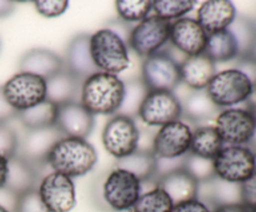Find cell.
Masks as SVG:
<instances>
[{
    "instance_id": "10",
    "label": "cell",
    "mask_w": 256,
    "mask_h": 212,
    "mask_svg": "<svg viewBox=\"0 0 256 212\" xmlns=\"http://www.w3.org/2000/svg\"><path fill=\"white\" fill-rule=\"evenodd\" d=\"M172 22L165 21L156 16H148L138 22L130 32L128 45L136 55L142 59L152 56L160 51L170 39Z\"/></svg>"
},
{
    "instance_id": "29",
    "label": "cell",
    "mask_w": 256,
    "mask_h": 212,
    "mask_svg": "<svg viewBox=\"0 0 256 212\" xmlns=\"http://www.w3.org/2000/svg\"><path fill=\"white\" fill-rule=\"evenodd\" d=\"M58 106L49 100L40 102L36 106L30 107L25 111L18 112L16 119L25 130H35L49 127L56 121Z\"/></svg>"
},
{
    "instance_id": "23",
    "label": "cell",
    "mask_w": 256,
    "mask_h": 212,
    "mask_svg": "<svg viewBox=\"0 0 256 212\" xmlns=\"http://www.w3.org/2000/svg\"><path fill=\"white\" fill-rule=\"evenodd\" d=\"M215 65L205 54L185 57L180 62L182 82L194 91L205 90L216 74Z\"/></svg>"
},
{
    "instance_id": "16",
    "label": "cell",
    "mask_w": 256,
    "mask_h": 212,
    "mask_svg": "<svg viewBox=\"0 0 256 212\" xmlns=\"http://www.w3.org/2000/svg\"><path fill=\"white\" fill-rule=\"evenodd\" d=\"M169 41L186 57L196 56L204 54L208 34L196 19L185 16L172 22Z\"/></svg>"
},
{
    "instance_id": "26",
    "label": "cell",
    "mask_w": 256,
    "mask_h": 212,
    "mask_svg": "<svg viewBox=\"0 0 256 212\" xmlns=\"http://www.w3.org/2000/svg\"><path fill=\"white\" fill-rule=\"evenodd\" d=\"M180 102L182 109V117H185L192 122H200L214 116L216 117L220 112L219 107L208 96L206 90H199V91L192 90L184 101Z\"/></svg>"
},
{
    "instance_id": "5",
    "label": "cell",
    "mask_w": 256,
    "mask_h": 212,
    "mask_svg": "<svg viewBox=\"0 0 256 212\" xmlns=\"http://www.w3.org/2000/svg\"><path fill=\"white\" fill-rule=\"evenodd\" d=\"M215 177L228 184H242L256 171V152L248 146L226 145L212 159Z\"/></svg>"
},
{
    "instance_id": "37",
    "label": "cell",
    "mask_w": 256,
    "mask_h": 212,
    "mask_svg": "<svg viewBox=\"0 0 256 212\" xmlns=\"http://www.w3.org/2000/svg\"><path fill=\"white\" fill-rule=\"evenodd\" d=\"M36 11L44 17H58L64 14L69 7L66 0H38L34 1Z\"/></svg>"
},
{
    "instance_id": "18",
    "label": "cell",
    "mask_w": 256,
    "mask_h": 212,
    "mask_svg": "<svg viewBox=\"0 0 256 212\" xmlns=\"http://www.w3.org/2000/svg\"><path fill=\"white\" fill-rule=\"evenodd\" d=\"M64 69L82 82L99 71L90 54L89 34H79L72 37L68 45Z\"/></svg>"
},
{
    "instance_id": "39",
    "label": "cell",
    "mask_w": 256,
    "mask_h": 212,
    "mask_svg": "<svg viewBox=\"0 0 256 212\" xmlns=\"http://www.w3.org/2000/svg\"><path fill=\"white\" fill-rule=\"evenodd\" d=\"M172 212H212V210L206 202L199 199H194L174 205Z\"/></svg>"
},
{
    "instance_id": "12",
    "label": "cell",
    "mask_w": 256,
    "mask_h": 212,
    "mask_svg": "<svg viewBox=\"0 0 256 212\" xmlns=\"http://www.w3.org/2000/svg\"><path fill=\"white\" fill-rule=\"evenodd\" d=\"M180 99L169 91H149L140 105L138 116L145 125L164 126L182 119Z\"/></svg>"
},
{
    "instance_id": "35",
    "label": "cell",
    "mask_w": 256,
    "mask_h": 212,
    "mask_svg": "<svg viewBox=\"0 0 256 212\" xmlns=\"http://www.w3.org/2000/svg\"><path fill=\"white\" fill-rule=\"evenodd\" d=\"M15 212H50L39 196L36 189L24 192L16 197L14 206Z\"/></svg>"
},
{
    "instance_id": "47",
    "label": "cell",
    "mask_w": 256,
    "mask_h": 212,
    "mask_svg": "<svg viewBox=\"0 0 256 212\" xmlns=\"http://www.w3.org/2000/svg\"><path fill=\"white\" fill-rule=\"evenodd\" d=\"M249 212H256V207H254V209H250Z\"/></svg>"
},
{
    "instance_id": "27",
    "label": "cell",
    "mask_w": 256,
    "mask_h": 212,
    "mask_svg": "<svg viewBox=\"0 0 256 212\" xmlns=\"http://www.w3.org/2000/svg\"><path fill=\"white\" fill-rule=\"evenodd\" d=\"M115 169H122L130 172L142 182L154 180L156 174V157L152 151L136 150L129 156L116 160Z\"/></svg>"
},
{
    "instance_id": "43",
    "label": "cell",
    "mask_w": 256,
    "mask_h": 212,
    "mask_svg": "<svg viewBox=\"0 0 256 212\" xmlns=\"http://www.w3.org/2000/svg\"><path fill=\"white\" fill-rule=\"evenodd\" d=\"M8 160L6 157L0 155V190L4 189L5 184H6L8 177Z\"/></svg>"
},
{
    "instance_id": "22",
    "label": "cell",
    "mask_w": 256,
    "mask_h": 212,
    "mask_svg": "<svg viewBox=\"0 0 256 212\" xmlns=\"http://www.w3.org/2000/svg\"><path fill=\"white\" fill-rule=\"evenodd\" d=\"M155 186L160 187L174 205L198 199L199 195V182L184 169L176 170L156 179Z\"/></svg>"
},
{
    "instance_id": "28",
    "label": "cell",
    "mask_w": 256,
    "mask_h": 212,
    "mask_svg": "<svg viewBox=\"0 0 256 212\" xmlns=\"http://www.w3.org/2000/svg\"><path fill=\"white\" fill-rule=\"evenodd\" d=\"M222 147L224 142L215 126H199L192 131L190 154L202 159L212 160Z\"/></svg>"
},
{
    "instance_id": "13",
    "label": "cell",
    "mask_w": 256,
    "mask_h": 212,
    "mask_svg": "<svg viewBox=\"0 0 256 212\" xmlns=\"http://www.w3.org/2000/svg\"><path fill=\"white\" fill-rule=\"evenodd\" d=\"M36 190L50 212H70L76 205L74 181L59 172L45 175Z\"/></svg>"
},
{
    "instance_id": "38",
    "label": "cell",
    "mask_w": 256,
    "mask_h": 212,
    "mask_svg": "<svg viewBox=\"0 0 256 212\" xmlns=\"http://www.w3.org/2000/svg\"><path fill=\"white\" fill-rule=\"evenodd\" d=\"M240 202L248 209L256 207V171L240 184Z\"/></svg>"
},
{
    "instance_id": "8",
    "label": "cell",
    "mask_w": 256,
    "mask_h": 212,
    "mask_svg": "<svg viewBox=\"0 0 256 212\" xmlns=\"http://www.w3.org/2000/svg\"><path fill=\"white\" fill-rule=\"evenodd\" d=\"M2 87L8 104L16 112L25 111L46 100V81L26 72L12 75Z\"/></svg>"
},
{
    "instance_id": "1",
    "label": "cell",
    "mask_w": 256,
    "mask_h": 212,
    "mask_svg": "<svg viewBox=\"0 0 256 212\" xmlns=\"http://www.w3.org/2000/svg\"><path fill=\"white\" fill-rule=\"evenodd\" d=\"M98 162L96 150L86 139L64 136L48 156L46 164L54 172L74 179L92 171Z\"/></svg>"
},
{
    "instance_id": "42",
    "label": "cell",
    "mask_w": 256,
    "mask_h": 212,
    "mask_svg": "<svg viewBox=\"0 0 256 212\" xmlns=\"http://www.w3.org/2000/svg\"><path fill=\"white\" fill-rule=\"evenodd\" d=\"M250 209L242 204V202H224L219 204L212 212H249Z\"/></svg>"
},
{
    "instance_id": "30",
    "label": "cell",
    "mask_w": 256,
    "mask_h": 212,
    "mask_svg": "<svg viewBox=\"0 0 256 212\" xmlns=\"http://www.w3.org/2000/svg\"><path fill=\"white\" fill-rule=\"evenodd\" d=\"M196 5L194 0H154L152 1V11L154 16L165 21L172 22L185 17Z\"/></svg>"
},
{
    "instance_id": "2",
    "label": "cell",
    "mask_w": 256,
    "mask_h": 212,
    "mask_svg": "<svg viewBox=\"0 0 256 212\" xmlns=\"http://www.w3.org/2000/svg\"><path fill=\"white\" fill-rule=\"evenodd\" d=\"M125 85L118 75L98 71L82 85L80 102L92 115H115L124 99Z\"/></svg>"
},
{
    "instance_id": "46",
    "label": "cell",
    "mask_w": 256,
    "mask_h": 212,
    "mask_svg": "<svg viewBox=\"0 0 256 212\" xmlns=\"http://www.w3.org/2000/svg\"><path fill=\"white\" fill-rule=\"evenodd\" d=\"M0 212H10V211L8 209H5L4 206H2V205H0Z\"/></svg>"
},
{
    "instance_id": "17",
    "label": "cell",
    "mask_w": 256,
    "mask_h": 212,
    "mask_svg": "<svg viewBox=\"0 0 256 212\" xmlns=\"http://www.w3.org/2000/svg\"><path fill=\"white\" fill-rule=\"evenodd\" d=\"M55 126L64 136L86 139L94 129V115L80 101L68 102L58 106Z\"/></svg>"
},
{
    "instance_id": "44",
    "label": "cell",
    "mask_w": 256,
    "mask_h": 212,
    "mask_svg": "<svg viewBox=\"0 0 256 212\" xmlns=\"http://www.w3.org/2000/svg\"><path fill=\"white\" fill-rule=\"evenodd\" d=\"M15 2L10 0H0V17H6L14 11Z\"/></svg>"
},
{
    "instance_id": "34",
    "label": "cell",
    "mask_w": 256,
    "mask_h": 212,
    "mask_svg": "<svg viewBox=\"0 0 256 212\" xmlns=\"http://www.w3.org/2000/svg\"><path fill=\"white\" fill-rule=\"evenodd\" d=\"M184 170L189 172L199 184L209 181L215 177L212 160L202 159V157L195 156L190 152H188L186 159H185Z\"/></svg>"
},
{
    "instance_id": "24",
    "label": "cell",
    "mask_w": 256,
    "mask_h": 212,
    "mask_svg": "<svg viewBox=\"0 0 256 212\" xmlns=\"http://www.w3.org/2000/svg\"><path fill=\"white\" fill-rule=\"evenodd\" d=\"M82 82L72 76L69 71L62 70L59 74L46 80V100L60 106L72 101H80Z\"/></svg>"
},
{
    "instance_id": "20",
    "label": "cell",
    "mask_w": 256,
    "mask_h": 212,
    "mask_svg": "<svg viewBox=\"0 0 256 212\" xmlns=\"http://www.w3.org/2000/svg\"><path fill=\"white\" fill-rule=\"evenodd\" d=\"M38 176L39 166L16 154L8 160V177L4 189L18 197L24 192L36 189Z\"/></svg>"
},
{
    "instance_id": "36",
    "label": "cell",
    "mask_w": 256,
    "mask_h": 212,
    "mask_svg": "<svg viewBox=\"0 0 256 212\" xmlns=\"http://www.w3.org/2000/svg\"><path fill=\"white\" fill-rule=\"evenodd\" d=\"M19 136L16 131L8 124L0 125V155L10 159L16 155L19 149Z\"/></svg>"
},
{
    "instance_id": "4",
    "label": "cell",
    "mask_w": 256,
    "mask_h": 212,
    "mask_svg": "<svg viewBox=\"0 0 256 212\" xmlns=\"http://www.w3.org/2000/svg\"><path fill=\"white\" fill-rule=\"evenodd\" d=\"M205 90L219 109H229L248 101L255 92V86L244 72L234 67L216 72Z\"/></svg>"
},
{
    "instance_id": "21",
    "label": "cell",
    "mask_w": 256,
    "mask_h": 212,
    "mask_svg": "<svg viewBox=\"0 0 256 212\" xmlns=\"http://www.w3.org/2000/svg\"><path fill=\"white\" fill-rule=\"evenodd\" d=\"M19 72L35 75L46 81L64 70V60L54 51L42 47L32 49L19 61Z\"/></svg>"
},
{
    "instance_id": "41",
    "label": "cell",
    "mask_w": 256,
    "mask_h": 212,
    "mask_svg": "<svg viewBox=\"0 0 256 212\" xmlns=\"http://www.w3.org/2000/svg\"><path fill=\"white\" fill-rule=\"evenodd\" d=\"M18 112L8 104L4 94H2V87L0 86V125L8 124L12 119H16Z\"/></svg>"
},
{
    "instance_id": "32",
    "label": "cell",
    "mask_w": 256,
    "mask_h": 212,
    "mask_svg": "<svg viewBox=\"0 0 256 212\" xmlns=\"http://www.w3.org/2000/svg\"><path fill=\"white\" fill-rule=\"evenodd\" d=\"M172 201L170 197L162 191L160 187L154 189L140 195L136 204L132 209V212H172Z\"/></svg>"
},
{
    "instance_id": "33",
    "label": "cell",
    "mask_w": 256,
    "mask_h": 212,
    "mask_svg": "<svg viewBox=\"0 0 256 212\" xmlns=\"http://www.w3.org/2000/svg\"><path fill=\"white\" fill-rule=\"evenodd\" d=\"M119 19L125 22H140L152 11L150 0H118L115 2Z\"/></svg>"
},
{
    "instance_id": "45",
    "label": "cell",
    "mask_w": 256,
    "mask_h": 212,
    "mask_svg": "<svg viewBox=\"0 0 256 212\" xmlns=\"http://www.w3.org/2000/svg\"><path fill=\"white\" fill-rule=\"evenodd\" d=\"M250 111H252V117H254V121H255V127H256V104L254 105V106L252 107V109H249Z\"/></svg>"
},
{
    "instance_id": "9",
    "label": "cell",
    "mask_w": 256,
    "mask_h": 212,
    "mask_svg": "<svg viewBox=\"0 0 256 212\" xmlns=\"http://www.w3.org/2000/svg\"><path fill=\"white\" fill-rule=\"evenodd\" d=\"M140 131L134 119L115 114L104 126L102 141L104 149L116 160L126 157L139 149Z\"/></svg>"
},
{
    "instance_id": "25",
    "label": "cell",
    "mask_w": 256,
    "mask_h": 212,
    "mask_svg": "<svg viewBox=\"0 0 256 212\" xmlns=\"http://www.w3.org/2000/svg\"><path fill=\"white\" fill-rule=\"evenodd\" d=\"M204 54L214 64H216V62H226L235 59L240 55L236 37L234 36V34L229 29L208 35Z\"/></svg>"
},
{
    "instance_id": "15",
    "label": "cell",
    "mask_w": 256,
    "mask_h": 212,
    "mask_svg": "<svg viewBox=\"0 0 256 212\" xmlns=\"http://www.w3.org/2000/svg\"><path fill=\"white\" fill-rule=\"evenodd\" d=\"M64 135L55 125L42 129L26 130L22 139L19 140L16 154L38 166L45 165L52 147Z\"/></svg>"
},
{
    "instance_id": "31",
    "label": "cell",
    "mask_w": 256,
    "mask_h": 212,
    "mask_svg": "<svg viewBox=\"0 0 256 212\" xmlns=\"http://www.w3.org/2000/svg\"><path fill=\"white\" fill-rule=\"evenodd\" d=\"M124 99H122V104L118 114L134 119L135 116H138L140 105H142V100L146 96L149 90L146 89L142 79L129 80V81L124 82Z\"/></svg>"
},
{
    "instance_id": "6",
    "label": "cell",
    "mask_w": 256,
    "mask_h": 212,
    "mask_svg": "<svg viewBox=\"0 0 256 212\" xmlns=\"http://www.w3.org/2000/svg\"><path fill=\"white\" fill-rule=\"evenodd\" d=\"M100 192L109 210L115 212L129 211L142 195V181L125 170L114 169L105 176Z\"/></svg>"
},
{
    "instance_id": "19",
    "label": "cell",
    "mask_w": 256,
    "mask_h": 212,
    "mask_svg": "<svg viewBox=\"0 0 256 212\" xmlns=\"http://www.w3.org/2000/svg\"><path fill=\"white\" fill-rule=\"evenodd\" d=\"M236 19V9L229 0H208L198 9L196 21L208 35L222 31Z\"/></svg>"
},
{
    "instance_id": "3",
    "label": "cell",
    "mask_w": 256,
    "mask_h": 212,
    "mask_svg": "<svg viewBox=\"0 0 256 212\" xmlns=\"http://www.w3.org/2000/svg\"><path fill=\"white\" fill-rule=\"evenodd\" d=\"M90 54L99 71L118 75L129 67V46L108 27L90 35Z\"/></svg>"
},
{
    "instance_id": "14",
    "label": "cell",
    "mask_w": 256,
    "mask_h": 212,
    "mask_svg": "<svg viewBox=\"0 0 256 212\" xmlns=\"http://www.w3.org/2000/svg\"><path fill=\"white\" fill-rule=\"evenodd\" d=\"M192 130L182 120L170 122L158 130L152 139V151L156 159H178L190 150Z\"/></svg>"
},
{
    "instance_id": "7",
    "label": "cell",
    "mask_w": 256,
    "mask_h": 212,
    "mask_svg": "<svg viewBox=\"0 0 256 212\" xmlns=\"http://www.w3.org/2000/svg\"><path fill=\"white\" fill-rule=\"evenodd\" d=\"M140 79L149 91L174 92L182 84L180 62L168 52H156L144 59Z\"/></svg>"
},
{
    "instance_id": "11",
    "label": "cell",
    "mask_w": 256,
    "mask_h": 212,
    "mask_svg": "<svg viewBox=\"0 0 256 212\" xmlns=\"http://www.w3.org/2000/svg\"><path fill=\"white\" fill-rule=\"evenodd\" d=\"M215 129L219 132L224 145L245 146L254 139L256 134L252 111L240 107L222 110L215 117Z\"/></svg>"
},
{
    "instance_id": "40",
    "label": "cell",
    "mask_w": 256,
    "mask_h": 212,
    "mask_svg": "<svg viewBox=\"0 0 256 212\" xmlns=\"http://www.w3.org/2000/svg\"><path fill=\"white\" fill-rule=\"evenodd\" d=\"M235 69L240 70L242 72H244L252 82L254 84L255 90H256V59L252 55H242V59L238 61L236 67Z\"/></svg>"
}]
</instances>
